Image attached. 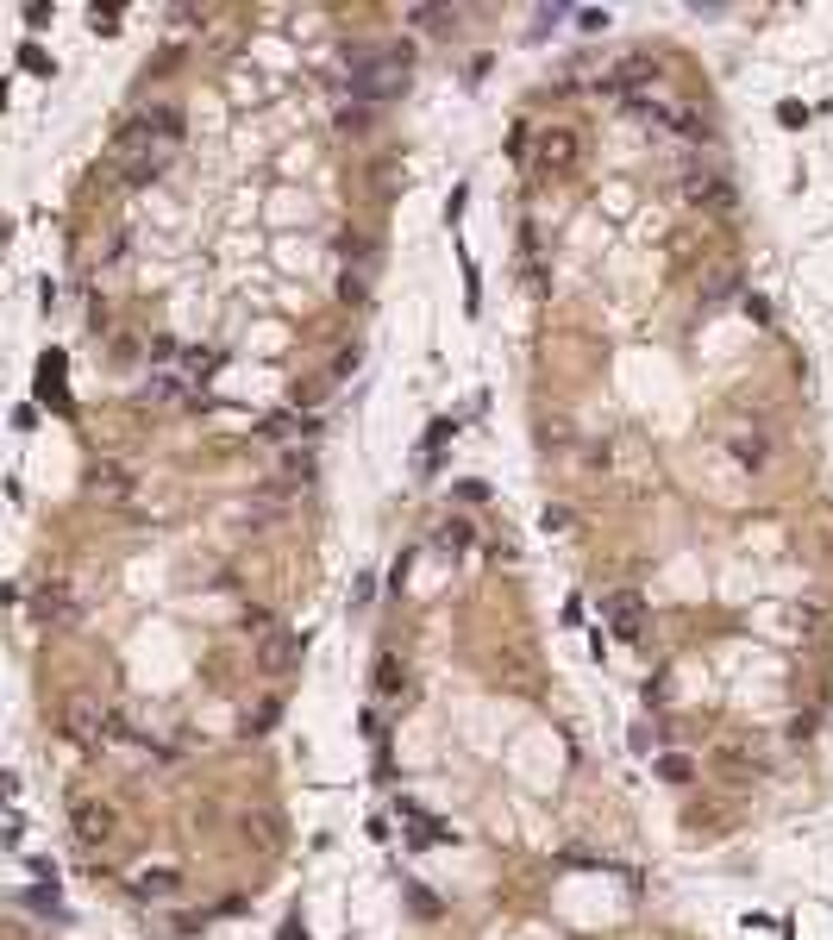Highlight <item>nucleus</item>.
I'll use <instances>...</instances> for the list:
<instances>
[{
	"label": "nucleus",
	"mask_w": 833,
	"mask_h": 940,
	"mask_svg": "<svg viewBox=\"0 0 833 940\" xmlns=\"http://www.w3.org/2000/svg\"><path fill=\"white\" fill-rule=\"evenodd\" d=\"M408 88V44H395L383 57H351V94L357 101H395Z\"/></svg>",
	"instance_id": "obj_1"
},
{
	"label": "nucleus",
	"mask_w": 833,
	"mask_h": 940,
	"mask_svg": "<svg viewBox=\"0 0 833 940\" xmlns=\"http://www.w3.org/2000/svg\"><path fill=\"white\" fill-rule=\"evenodd\" d=\"M533 163L545 176H570L583 163V138L570 132V126H545L539 138H533Z\"/></svg>",
	"instance_id": "obj_2"
},
{
	"label": "nucleus",
	"mask_w": 833,
	"mask_h": 940,
	"mask_svg": "<svg viewBox=\"0 0 833 940\" xmlns=\"http://www.w3.org/2000/svg\"><path fill=\"white\" fill-rule=\"evenodd\" d=\"M63 734L76 740V746H94L107 734V702L101 696H69L63 702Z\"/></svg>",
	"instance_id": "obj_3"
},
{
	"label": "nucleus",
	"mask_w": 833,
	"mask_h": 940,
	"mask_svg": "<svg viewBox=\"0 0 833 940\" xmlns=\"http://www.w3.org/2000/svg\"><path fill=\"white\" fill-rule=\"evenodd\" d=\"M69 828H76L82 846H107L113 828H119V815H113L107 803H76V809H69Z\"/></svg>",
	"instance_id": "obj_4"
},
{
	"label": "nucleus",
	"mask_w": 833,
	"mask_h": 940,
	"mask_svg": "<svg viewBox=\"0 0 833 940\" xmlns=\"http://www.w3.org/2000/svg\"><path fill=\"white\" fill-rule=\"evenodd\" d=\"M88 496H94V502H126V496H132V470L113 464V458L88 464Z\"/></svg>",
	"instance_id": "obj_5"
},
{
	"label": "nucleus",
	"mask_w": 833,
	"mask_h": 940,
	"mask_svg": "<svg viewBox=\"0 0 833 940\" xmlns=\"http://www.w3.org/2000/svg\"><path fill=\"white\" fill-rule=\"evenodd\" d=\"M32 608H38V621H44V627H69V621L82 615V608H76V590H69V583H44V590L32 596Z\"/></svg>",
	"instance_id": "obj_6"
},
{
	"label": "nucleus",
	"mask_w": 833,
	"mask_h": 940,
	"mask_svg": "<svg viewBox=\"0 0 833 940\" xmlns=\"http://www.w3.org/2000/svg\"><path fill=\"white\" fill-rule=\"evenodd\" d=\"M602 615H608V627H614V640H639V627H646V608H639L633 590L608 596V602H602Z\"/></svg>",
	"instance_id": "obj_7"
},
{
	"label": "nucleus",
	"mask_w": 833,
	"mask_h": 940,
	"mask_svg": "<svg viewBox=\"0 0 833 940\" xmlns=\"http://www.w3.org/2000/svg\"><path fill=\"white\" fill-rule=\"evenodd\" d=\"M176 890H182V872H176V865H151V872L132 878V897H145V903H163V897H176Z\"/></svg>",
	"instance_id": "obj_8"
},
{
	"label": "nucleus",
	"mask_w": 833,
	"mask_h": 940,
	"mask_svg": "<svg viewBox=\"0 0 833 940\" xmlns=\"http://www.w3.org/2000/svg\"><path fill=\"white\" fill-rule=\"evenodd\" d=\"M683 201L689 207H733V182L727 176H689L683 182Z\"/></svg>",
	"instance_id": "obj_9"
},
{
	"label": "nucleus",
	"mask_w": 833,
	"mask_h": 940,
	"mask_svg": "<svg viewBox=\"0 0 833 940\" xmlns=\"http://www.w3.org/2000/svg\"><path fill=\"white\" fill-rule=\"evenodd\" d=\"M633 82H658V63H652V57H627V63H614L608 76H602L608 94H627Z\"/></svg>",
	"instance_id": "obj_10"
},
{
	"label": "nucleus",
	"mask_w": 833,
	"mask_h": 940,
	"mask_svg": "<svg viewBox=\"0 0 833 940\" xmlns=\"http://www.w3.org/2000/svg\"><path fill=\"white\" fill-rule=\"evenodd\" d=\"M401 690H408V665H401L395 652H383V658H376V696H383V702H395Z\"/></svg>",
	"instance_id": "obj_11"
},
{
	"label": "nucleus",
	"mask_w": 833,
	"mask_h": 940,
	"mask_svg": "<svg viewBox=\"0 0 833 940\" xmlns=\"http://www.w3.org/2000/svg\"><path fill=\"white\" fill-rule=\"evenodd\" d=\"M257 658H264V671H289L295 658H301V640H295V633H270Z\"/></svg>",
	"instance_id": "obj_12"
},
{
	"label": "nucleus",
	"mask_w": 833,
	"mask_h": 940,
	"mask_svg": "<svg viewBox=\"0 0 833 940\" xmlns=\"http://www.w3.org/2000/svg\"><path fill=\"white\" fill-rule=\"evenodd\" d=\"M138 120H145V132H157L163 145H182V113L176 107H145Z\"/></svg>",
	"instance_id": "obj_13"
},
{
	"label": "nucleus",
	"mask_w": 833,
	"mask_h": 940,
	"mask_svg": "<svg viewBox=\"0 0 833 940\" xmlns=\"http://www.w3.org/2000/svg\"><path fill=\"white\" fill-rule=\"evenodd\" d=\"M652 771H658L664 784H696V759H683V752H658Z\"/></svg>",
	"instance_id": "obj_14"
},
{
	"label": "nucleus",
	"mask_w": 833,
	"mask_h": 940,
	"mask_svg": "<svg viewBox=\"0 0 833 940\" xmlns=\"http://www.w3.org/2000/svg\"><path fill=\"white\" fill-rule=\"evenodd\" d=\"M395 809H401V821H408V828H414V846H439V840H445V828H439L433 815H420L414 803H395Z\"/></svg>",
	"instance_id": "obj_15"
},
{
	"label": "nucleus",
	"mask_w": 833,
	"mask_h": 940,
	"mask_svg": "<svg viewBox=\"0 0 833 940\" xmlns=\"http://www.w3.org/2000/svg\"><path fill=\"white\" fill-rule=\"evenodd\" d=\"M733 458H740V464H752V470H758V464L771 458V439H765V433H733Z\"/></svg>",
	"instance_id": "obj_16"
},
{
	"label": "nucleus",
	"mask_w": 833,
	"mask_h": 940,
	"mask_svg": "<svg viewBox=\"0 0 833 940\" xmlns=\"http://www.w3.org/2000/svg\"><path fill=\"white\" fill-rule=\"evenodd\" d=\"M721 765L727 771H765V752H752V746L733 740V746H721Z\"/></svg>",
	"instance_id": "obj_17"
},
{
	"label": "nucleus",
	"mask_w": 833,
	"mask_h": 940,
	"mask_svg": "<svg viewBox=\"0 0 833 940\" xmlns=\"http://www.w3.org/2000/svg\"><path fill=\"white\" fill-rule=\"evenodd\" d=\"M439 546H445V552H464V546H470V527H464V521H445V527H439Z\"/></svg>",
	"instance_id": "obj_18"
},
{
	"label": "nucleus",
	"mask_w": 833,
	"mask_h": 940,
	"mask_svg": "<svg viewBox=\"0 0 833 940\" xmlns=\"http://www.w3.org/2000/svg\"><path fill=\"white\" fill-rule=\"evenodd\" d=\"M19 63H26V69H38V76H51V57H44L38 44H26V51H19Z\"/></svg>",
	"instance_id": "obj_19"
},
{
	"label": "nucleus",
	"mask_w": 833,
	"mask_h": 940,
	"mask_svg": "<svg viewBox=\"0 0 833 940\" xmlns=\"http://www.w3.org/2000/svg\"><path fill=\"white\" fill-rule=\"evenodd\" d=\"M339 301H364V276H345L339 282Z\"/></svg>",
	"instance_id": "obj_20"
},
{
	"label": "nucleus",
	"mask_w": 833,
	"mask_h": 940,
	"mask_svg": "<svg viewBox=\"0 0 833 940\" xmlns=\"http://www.w3.org/2000/svg\"><path fill=\"white\" fill-rule=\"evenodd\" d=\"M458 496H464V502H483V496H489V483H476V477H464V483H458Z\"/></svg>",
	"instance_id": "obj_21"
}]
</instances>
